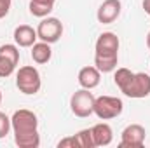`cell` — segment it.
<instances>
[{
	"label": "cell",
	"instance_id": "cell-1",
	"mask_svg": "<svg viewBox=\"0 0 150 148\" xmlns=\"http://www.w3.org/2000/svg\"><path fill=\"white\" fill-rule=\"evenodd\" d=\"M11 125L14 132V143L19 148H38L40 134H38V118L32 110L21 108L16 110L11 117Z\"/></svg>",
	"mask_w": 150,
	"mask_h": 148
},
{
	"label": "cell",
	"instance_id": "cell-2",
	"mask_svg": "<svg viewBox=\"0 0 150 148\" xmlns=\"http://www.w3.org/2000/svg\"><path fill=\"white\" fill-rule=\"evenodd\" d=\"M16 87L23 94H37L42 87V78L35 66H21L16 73Z\"/></svg>",
	"mask_w": 150,
	"mask_h": 148
},
{
	"label": "cell",
	"instance_id": "cell-3",
	"mask_svg": "<svg viewBox=\"0 0 150 148\" xmlns=\"http://www.w3.org/2000/svg\"><path fill=\"white\" fill-rule=\"evenodd\" d=\"M94 94L91 92V89H79L75 91L70 98V110L75 117L86 118L89 115L94 113Z\"/></svg>",
	"mask_w": 150,
	"mask_h": 148
},
{
	"label": "cell",
	"instance_id": "cell-4",
	"mask_svg": "<svg viewBox=\"0 0 150 148\" xmlns=\"http://www.w3.org/2000/svg\"><path fill=\"white\" fill-rule=\"evenodd\" d=\"M124 110V103L115 96H100L94 99V115L101 120H110L119 117Z\"/></svg>",
	"mask_w": 150,
	"mask_h": 148
},
{
	"label": "cell",
	"instance_id": "cell-5",
	"mask_svg": "<svg viewBox=\"0 0 150 148\" xmlns=\"http://www.w3.org/2000/svg\"><path fill=\"white\" fill-rule=\"evenodd\" d=\"M19 63V49L14 44L0 45V78H7L16 72Z\"/></svg>",
	"mask_w": 150,
	"mask_h": 148
},
{
	"label": "cell",
	"instance_id": "cell-6",
	"mask_svg": "<svg viewBox=\"0 0 150 148\" xmlns=\"http://www.w3.org/2000/svg\"><path fill=\"white\" fill-rule=\"evenodd\" d=\"M63 35V23L58 18H42V21L37 26V37L42 42L47 44H54L58 42Z\"/></svg>",
	"mask_w": 150,
	"mask_h": 148
},
{
	"label": "cell",
	"instance_id": "cell-7",
	"mask_svg": "<svg viewBox=\"0 0 150 148\" xmlns=\"http://www.w3.org/2000/svg\"><path fill=\"white\" fill-rule=\"evenodd\" d=\"M127 98H133V99H142V98H147L150 96V75L147 73H134L131 82L126 85V89L122 91Z\"/></svg>",
	"mask_w": 150,
	"mask_h": 148
},
{
	"label": "cell",
	"instance_id": "cell-8",
	"mask_svg": "<svg viewBox=\"0 0 150 148\" xmlns=\"http://www.w3.org/2000/svg\"><path fill=\"white\" fill-rule=\"evenodd\" d=\"M145 127L140 124H129L122 134H120V143L119 148H142L145 143Z\"/></svg>",
	"mask_w": 150,
	"mask_h": 148
},
{
	"label": "cell",
	"instance_id": "cell-9",
	"mask_svg": "<svg viewBox=\"0 0 150 148\" xmlns=\"http://www.w3.org/2000/svg\"><path fill=\"white\" fill-rule=\"evenodd\" d=\"M120 11H122L120 0H105L98 9L96 18L101 25H110L120 16Z\"/></svg>",
	"mask_w": 150,
	"mask_h": 148
},
{
	"label": "cell",
	"instance_id": "cell-10",
	"mask_svg": "<svg viewBox=\"0 0 150 148\" xmlns=\"http://www.w3.org/2000/svg\"><path fill=\"white\" fill-rule=\"evenodd\" d=\"M119 45H120L119 37L112 32H105L96 40V45H94L96 52L94 54H119Z\"/></svg>",
	"mask_w": 150,
	"mask_h": 148
},
{
	"label": "cell",
	"instance_id": "cell-11",
	"mask_svg": "<svg viewBox=\"0 0 150 148\" xmlns=\"http://www.w3.org/2000/svg\"><path fill=\"white\" fill-rule=\"evenodd\" d=\"M79 84H80V87H84V89H94V87H98L100 85V80H101V72L96 68V66H84V68H80V72H79Z\"/></svg>",
	"mask_w": 150,
	"mask_h": 148
},
{
	"label": "cell",
	"instance_id": "cell-12",
	"mask_svg": "<svg viewBox=\"0 0 150 148\" xmlns=\"http://www.w3.org/2000/svg\"><path fill=\"white\" fill-rule=\"evenodd\" d=\"M37 38V30H33L28 25H19L14 30V42L18 47H32Z\"/></svg>",
	"mask_w": 150,
	"mask_h": 148
},
{
	"label": "cell",
	"instance_id": "cell-13",
	"mask_svg": "<svg viewBox=\"0 0 150 148\" xmlns=\"http://www.w3.org/2000/svg\"><path fill=\"white\" fill-rule=\"evenodd\" d=\"M91 132H93V140H94L96 147H108L113 140L112 127L108 124H105V122L96 124L94 127H91Z\"/></svg>",
	"mask_w": 150,
	"mask_h": 148
},
{
	"label": "cell",
	"instance_id": "cell-14",
	"mask_svg": "<svg viewBox=\"0 0 150 148\" xmlns=\"http://www.w3.org/2000/svg\"><path fill=\"white\" fill-rule=\"evenodd\" d=\"M119 61V54H94V66L101 73L115 72Z\"/></svg>",
	"mask_w": 150,
	"mask_h": 148
},
{
	"label": "cell",
	"instance_id": "cell-15",
	"mask_svg": "<svg viewBox=\"0 0 150 148\" xmlns=\"http://www.w3.org/2000/svg\"><path fill=\"white\" fill-rule=\"evenodd\" d=\"M51 56H52L51 44L40 40V42H35V44L32 45V59H33L37 65H45V63H49Z\"/></svg>",
	"mask_w": 150,
	"mask_h": 148
},
{
	"label": "cell",
	"instance_id": "cell-16",
	"mask_svg": "<svg viewBox=\"0 0 150 148\" xmlns=\"http://www.w3.org/2000/svg\"><path fill=\"white\" fill-rule=\"evenodd\" d=\"M30 14L35 16V18H47L52 9H54V4L52 2H47V0H30Z\"/></svg>",
	"mask_w": 150,
	"mask_h": 148
},
{
	"label": "cell",
	"instance_id": "cell-17",
	"mask_svg": "<svg viewBox=\"0 0 150 148\" xmlns=\"http://www.w3.org/2000/svg\"><path fill=\"white\" fill-rule=\"evenodd\" d=\"M133 75H134V72H131L129 68H115V73H113V82H115V85L120 89V92H122V91L126 89V85L131 82Z\"/></svg>",
	"mask_w": 150,
	"mask_h": 148
},
{
	"label": "cell",
	"instance_id": "cell-18",
	"mask_svg": "<svg viewBox=\"0 0 150 148\" xmlns=\"http://www.w3.org/2000/svg\"><path fill=\"white\" fill-rule=\"evenodd\" d=\"M77 141H79V147L80 148H96L94 145V140H93V132L91 129H82L75 134Z\"/></svg>",
	"mask_w": 150,
	"mask_h": 148
},
{
	"label": "cell",
	"instance_id": "cell-19",
	"mask_svg": "<svg viewBox=\"0 0 150 148\" xmlns=\"http://www.w3.org/2000/svg\"><path fill=\"white\" fill-rule=\"evenodd\" d=\"M11 129H12V125H11V117H7L4 111H0V140L5 138Z\"/></svg>",
	"mask_w": 150,
	"mask_h": 148
},
{
	"label": "cell",
	"instance_id": "cell-20",
	"mask_svg": "<svg viewBox=\"0 0 150 148\" xmlns=\"http://www.w3.org/2000/svg\"><path fill=\"white\" fill-rule=\"evenodd\" d=\"M58 148H80L79 147V141L75 136H68V138H63L61 141H58Z\"/></svg>",
	"mask_w": 150,
	"mask_h": 148
},
{
	"label": "cell",
	"instance_id": "cell-21",
	"mask_svg": "<svg viewBox=\"0 0 150 148\" xmlns=\"http://www.w3.org/2000/svg\"><path fill=\"white\" fill-rule=\"evenodd\" d=\"M11 0H0V19H4L11 11Z\"/></svg>",
	"mask_w": 150,
	"mask_h": 148
},
{
	"label": "cell",
	"instance_id": "cell-22",
	"mask_svg": "<svg viewBox=\"0 0 150 148\" xmlns=\"http://www.w3.org/2000/svg\"><path fill=\"white\" fill-rule=\"evenodd\" d=\"M142 5H143V9H145V12L150 16V0H143L142 2Z\"/></svg>",
	"mask_w": 150,
	"mask_h": 148
},
{
	"label": "cell",
	"instance_id": "cell-23",
	"mask_svg": "<svg viewBox=\"0 0 150 148\" xmlns=\"http://www.w3.org/2000/svg\"><path fill=\"white\" fill-rule=\"evenodd\" d=\"M147 47L150 49V32H149V35H147Z\"/></svg>",
	"mask_w": 150,
	"mask_h": 148
},
{
	"label": "cell",
	"instance_id": "cell-24",
	"mask_svg": "<svg viewBox=\"0 0 150 148\" xmlns=\"http://www.w3.org/2000/svg\"><path fill=\"white\" fill-rule=\"evenodd\" d=\"M0 105H2V91H0Z\"/></svg>",
	"mask_w": 150,
	"mask_h": 148
},
{
	"label": "cell",
	"instance_id": "cell-25",
	"mask_svg": "<svg viewBox=\"0 0 150 148\" xmlns=\"http://www.w3.org/2000/svg\"><path fill=\"white\" fill-rule=\"evenodd\" d=\"M47 2H52V4H54V2H56V0H47Z\"/></svg>",
	"mask_w": 150,
	"mask_h": 148
}]
</instances>
